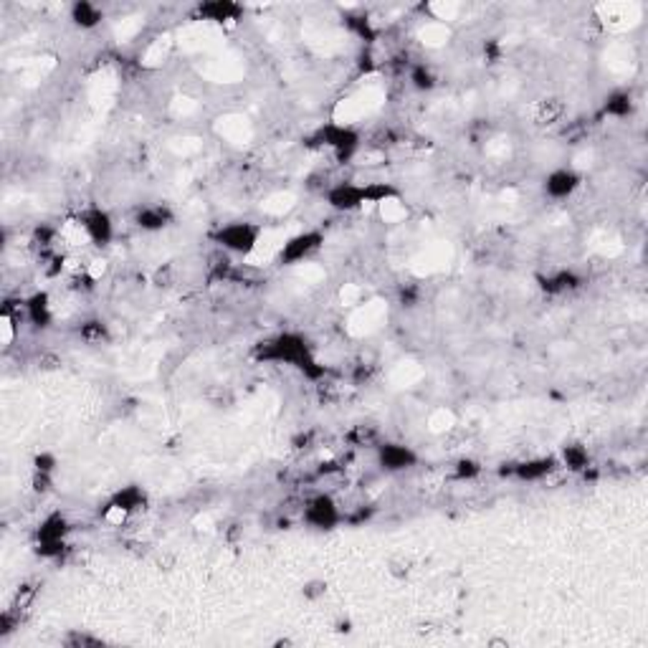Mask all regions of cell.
I'll use <instances>...</instances> for the list:
<instances>
[{
	"instance_id": "cell-22",
	"label": "cell",
	"mask_w": 648,
	"mask_h": 648,
	"mask_svg": "<svg viewBox=\"0 0 648 648\" xmlns=\"http://www.w3.org/2000/svg\"><path fill=\"white\" fill-rule=\"evenodd\" d=\"M302 593H305V598H309V600H312V598L324 596V593H327V582H322V580L306 582L305 590H302Z\"/></svg>"
},
{
	"instance_id": "cell-19",
	"label": "cell",
	"mask_w": 648,
	"mask_h": 648,
	"mask_svg": "<svg viewBox=\"0 0 648 648\" xmlns=\"http://www.w3.org/2000/svg\"><path fill=\"white\" fill-rule=\"evenodd\" d=\"M560 463L570 469V471H582V469H588L590 466V453L588 449L582 446V443H570L562 449V459Z\"/></svg>"
},
{
	"instance_id": "cell-20",
	"label": "cell",
	"mask_w": 648,
	"mask_h": 648,
	"mask_svg": "<svg viewBox=\"0 0 648 648\" xmlns=\"http://www.w3.org/2000/svg\"><path fill=\"white\" fill-rule=\"evenodd\" d=\"M410 84H413V89H418V92H431V89H436L438 87L436 71L428 67V64H415V67L410 68Z\"/></svg>"
},
{
	"instance_id": "cell-6",
	"label": "cell",
	"mask_w": 648,
	"mask_h": 648,
	"mask_svg": "<svg viewBox=\"0 0 648 648\" xmlns=\"http://www.w3.org/2000/svg\"><path fill=\"white\" fill-rule=\"evenodd\" d=\"M324 246V233L317 231V228H306V231H299L294 233L289 239L281 243L278 249V264L284 266H297L309 261L312 256H317Z\"/></svg>"
},
{
	"instance_id": "cell-8",
	"label": "cell",
	"mask_w": 648,
	"mask_h": 648,
	"mask_svg": "<svg viewBox=\"0 0 648 648\" xmlns=\"http://www.w3.org/2000/svg\"><path fill=\"white\" fill-rule=\"evenodd\" d=\"M375 461L385 474H403V471H410L418 466L421 453L403 441H383L375 451Z\"/></svg>"
},
{
	"instance_id": "cell-15",
	"label": "cell",
	"mask_w": 648,
	"mask_h": 648,
	"mask_svg": "<svg viewBox=\"0 0 648 648\" xmlns=\"http://www.w3.org/2000/svg\"><path fill=\"white\" fill-rule=\"evenodd\" d=\"M537 281H540V289H543L544 294H552V297L570 294V291L580 289L582 287V277L578 271H572V269H555V271H547V274H543Z\"/></svg>"
},
{
	"instance_id": "cell-4",
	"label": "cell",
	"mask_w": 648,
	"mask_h": 648,
	"mask_svg": "<svg viewBox=\"0 0 648 648\" xmlns=\"http://www.w3.org/2000/svg\"><path fill=\"white\" fill-rule=\"evenodd\" d=\"M77 228L84 236V241H89L96 249H106L114 236H117V224L112 218V213L102 208V205H84L77 215Z\"/></svg>"
},
{
	"instance_id": "cell-12",
	"label": "cell",
	"mask_w": 648,
	"mask_h": 648,
	"mask_svg": "<svg viewBox=\"0 0 648 648\" xmlns=\"http://www.w3.org/2000/svg\"><path fill=\"white\" fill-rule=\"evenodd\" d=\"M198 18L218 26H233L243 18V5L233 0H208L198 5Z\"/></svg>"
},
{
	"instance_id": "cell-11",
	"label": "cell",
	"mask_w": 648,
	"mask_h": 648,
	"mask_svg": "<svg viewBox=\"0 0 648 648\" xmlns=\"http://www.w3.org/2000/svg\"><path fill=\"white\" fill-rule=\"evenodd\" d=\"M147 502V494L142 487H137V484H130V487H122L109 504H106L105 509V516L106 522H124L127 516L134 515V512H140Z\"/></svg>"
},
{
	"instance_id": "cell-7",
	"label": "cell",
	"mask_w": 648,
	"mask_h": 648,
	"mask_svg": "<svg viewBox=\"0 0 648 648\" xmlns=\"http://www.w3.org/2000/svg\"><path fill=\"white\" fill-rule=\"evenodd\" d=\"M71 527L68 519L61 512L49 515L36 529V552L41 557H59L67 547V537Z\"/></svg>"
},
{
	"instance_id": "cell-9",
	"label": "cell",
	"mask_w": 648,
	"mask_h": 648,
	"mask_svg": "<svg viewBox=\"0 0 648 648\" xmlns=\"http://www.w3.org/2000/svg\"><path fill=\"white\" fill-rule=\"evenodd\" d=\"M327 208L334 213H358L368 208V196H365V183L355 180H342L327 187L324 193Z\"/></svg>"
},
{
	"instance_id": "cell-3",
	"label": "cell",
	"mask_w": 648,
	"mask_h": 648,
	"mask_svg": "<svg viewBox=\"0 0 648 648\" xmlns=\"http://www.w3.org/2000/svg\"><path fill=\"white\" fill-rule=\"evenodd\" d=\"M315 145L330 150L340 162H350L358 158V152L362 150V134L355 124L334 120L322 124L315 132Z\"/></svg>"
},
{
	"instance_id": "cell-10",
	"label": "cell",
	"mask_w": 648,
	"mask_h": 648,
	"mask_svg": "<svg viewBox=\"0 0 648 648\" xmlns=\"http://www.w3.org/2000/svg\"><path fill=\"white\" fill-rule=\"evenodd\" d=\"M582 187V172L572 165H560L552 168L543 178V193L550 200H570L575 198V193Z\"/></svg>"
},
{
	"instance_id": "cell-16",
	"label": "cell",
	"mask_w": 648,
	"mask_h": 648,
	"mask_svg": "<svg viewBox=\"0 0 648 648\" xmlns=\"http://www.w3.org/2000/svg\"><path fill=\"white\" fill-rule=\"evenodd\" d=\"M557 466H560V461H557L555 456L527 459V461H519L512 466V477L519 479V481H543L552 471H557Z\"/></svg>"
},
{
	"instance_id": "cell-2",
	"label": "cell",
	"mask_w": 648,
	"mask_h": 648,
	"mask_svg": "<svg viewBox=\"0 0 648 648\" xmlns=\"http://www.w3.org/2000/svg\"><path fill=\"white\" fill-rule=\"evenodd\" d=\"M264 239V225L249 221V218H239V221H228L221 224L211 233V241L228 256H251L259 243Z\"/></svg>"
},
{
	"instance_id": "cell-5",
	"label": "cell",
	"mask_w": 648,
	"mask_h": 648,
	"mask_svg": "<svg viewBox=\"0 0 648 648\" xmlns=\"http://www.w3.org/2000/svg\"><path fill=\"white\" fill-rule=\"evenodd\" d=\"M302 522L309 529H315V532H334L344 522V512L332 494L319 491V494L309 497L305 502Z\"/></svg>"
},
{
	"instance_id": "cell-21",
	"label": "cell",
	"mask_w": 648,
	"mask_h": 648,
	"mask_svg": "<svg viewBox=\"0 0 648 648\" xmlns=\"http://www.w3.org/2000/svg\"><path fill=\"white\" fill-rule=\"evenodd\" d=\"M481 474V463L477 459H459L456 466H453V477L459 481H471Z\"/></svg>"
},
{
	"instance_id": "cell-13",
	"label": "cell",
	"mask_w": 648,
	"mask_h": 648,
	"mask_svg": "<svg viewBox=\"0 0 648 648\" xmlns=\"http://www.w3.org/2000/svg\"><path fill=\"white\" fill-rule=\"evenodd\" d=\"M172 221H175V213L165 203H147V205L134 211V225L140 231H147V233L165 231L168 225H172Z\"/></svg>"
},
{
	"instance_id": "cell-14",
	"label": "cell",
	"mask_w": 648,
	"mask_h": 648,
	"mask_svg": "<svg viewBox=\"0 0 648 648\" xmlns=\"http://www.w3.org/2000/svg\"><path fill=\"white\" fill-rule=\"evenodd\" d=\"M23 317L31 327L36 330H49L53 324V305L51 297L46 291H33L28 299H23Z\"/></svg>"
},
{
	"instance_id": "cell-1",
	"label": "cell",
	"mask_w": 648,
	"mask_h": 648,
	"mask_svg": "<svg viewBox=\"0 0 648 648\" xmlns=\"http://www.w3.org/2000/svg\"><path fill=\"white\" fill-rule=\"evenodd\" d=\"M259 360L264 362H274V365H287L294 368L302 375H306L309 380L322 378V365H319L317 355H315V347L309 344L305 334L299 332H278L274 337H269L264 342L259 344L256 350Z\"/></svg>"
},
{
	"instance_id": "cell-17",
	"label": "cell",
	"mask_w": 648,
	"mask_h": 648,
	"mask_svg": "<svg viewBox=\"0 0 648 648\" xmlns=\"http://www.w3.org/2000/svg\"><path fill=\"white\" fill-rule=\"evenodd\" d=\"M68 21L71 26L79 28V31H94L105 23V11L96 5V3H89V0H77L68 5Z\"/></svg>"
},
{
	"instance_id": "cell-18",
	"label": "cell",
	"mask_w": 648,
	"mask_h": 648,
	"mask_svg": "<svg viewBox=\"0 0 648 648\" xmlns=\"http://www.w3.org/2000/svg\"><path fill=\"white\" fill-rule=\"evenodd\" d=\"M603 112H606V117L623 120V117H628L634 112V96H631V92H623V89L608 94L606 105H603Z\"/></svg>"
}]
</instances>
